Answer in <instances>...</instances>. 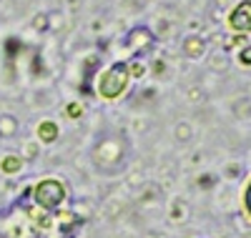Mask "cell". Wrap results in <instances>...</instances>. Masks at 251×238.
Returning a JSON list of instances; mask_svg holds the SVG:
<instances>
[{
	"label": "cell",
	"instance_id": "cell-5",
	"mask_svg": "<svg viewBox=\"0 0 251 238\" xmlns=\"http://www.w3.org/2000/svg\"><path fill=\"white\" fill-rule=\"evenodd\" d=\"M231 25L236 30H251V3H241L234 15H231Z\"/></svg>",
	"mask_w": 251,
	"mask_h": 238
},
{
	"label": "cell",
	"instance_id": "cell-7",
	"mask_svg": "<svg viewBox=\"0 0 251 238\" xmlns=\"http://www.w3.org/2000/svg\"><path fill=\"white\" fill-rule=\"evenodd\" d=\"M20 131V120L10 113H3L0 116V138H15Z\"/></svg>",
	"mask_w": 251,
	"mask_h": 238
},
{
	"label": "cell",
	"instance_id": "cell-3",
	"mask_svg": "<svg viewBox=\"0 0 251 238\" xmlns=\"http://www.w3.org/2000/svg\"><path fill=\"white\" fill-rule=\"evenodd\" d=\"M33 203L43 211H58L63 203H66L68 193H66V186H63L58 178H43L33 186Z\"/></svg>",
	"mask_w": 251,
	"mask_h": 238
},
{
	"label": "cell",
	"instance_id": "cell-11",
	"mask_svg": "<svg viewBox=\"0 0 251 238\" xmlns=\"http://www.w3.org/2000/svg\"><path fill=\"white\" fill-rule=\"evenodd\" d=\"M128 73H131V80L133 78H141L146 73V66H143L141 60H133V63H128Z\"/></svg>",
	"mask_w": 251,
	"mask_h": 238
},
{
	"label": "cell",
	"instance_id": "cell-4",
	"mask_svg": "<svg viewBox=\"0 0 251 238\" xmlns=\"http://www.w3.org/2000/svg\"><path fill=\"white\" fill-rule=\"evenodd\" d=\"M153 33L146 28V25H136L128 30V35H126V48H128L133 55H143V53H149L153 48Z\"/></svg>",
	"mask_w": 251,
	"mask_h": 238
},
{
	"label": "cell",
	"instance_id": "cell-13",
	"mask_svg": "<svg viewBox=\"0 0 251 238\" xmlns=\"http://www.w3.org/2000/svg\"><path fill=\"white\" fill-rule=\"evenodd\" d=\"M244 206H246V213L251 215V183H249V188H246V193H244Z\"/></svg>",
	"mask_w": 251,
	"mask_h": 238
},
{
	"label": "cell",
	"instance_id": "cell-9",
	"mask_svg": "<svg viewBox=\"0 0 251 238\" xmlns=\"http://www.w3.org/2000/svg\"><path fill=\"white\" fill-rule=\"evenodd\" d=\"M181 50H183V55H188V58H199V55L203 53V40H201V38H186L183 46H181Z\"/></svg>",
	"mask_w": 251,
	"mask_h": 238
},
{
	"label": "cell",
	"instance_id": "cell-14",
	"mask_svg": "<svg viewBox=\"0 0 251 238\" xmlns=\"http://www.w3.org/2000/svg\"><path fill=\"white\" fill-rule=\"evenodd\" d=\"M176 136L183 138V136H188V131H186V128H176Z\"/></svg>",
	"mask_w": 251,
	"mask_h": 238
},
{
	"label": "cell",
	"instance_id": "cell-1",
	"mask_svg": "<svg viewBox=\"0 0 251 238\" xmlns=\"http://www.w3.org/2000/svg\"><path fill=\"white\" fill-rule=\"evenodd\" d=\"M128 156H131V143L126 138V133L118 131V128L100 131L88 150L91 166L106 178L121 176L126 166H128Z\"/></svg>",
	"mask_w": 251,
	"mask_h": 238
},
{
	"label": "cell",
	"instance_id": "cell-12",
	"mask_svg": "<svg viewBox=\"0 0 251 238\" xmlns=\"http://www.w3.org/2000/svg\"><path fill=\"white\" fill-rule=\"evenodd\" d=\"M66 113H68V116H71V118H78V116H80V113H83V108H80V105H78V103H71V105H68V108H66Z\"/></svg>",
	"mask_w": 251,
	"mask_h": 238
},
{
	"label": "cell",
	"instance_id": "cell-8",
	"mask_svg": "<svg viewBox=\"0 0 251 238\" xmlns=\"http://www.w3.org/2000/svg\"><path fill=\"white\" fill-rule=\"evenodd\" d=\"M23 156H5L3 161H0V170L5 173V176H13V173H18L20 168H23Z\"/></svg>",
	"mask_w": 251,
	"mask_h": 238
},
{
	"label": "cell",
	"instance_id": "cell-2",
	"mask_svg": "<svg viewBox=\"0 0 251 238\" xmlns=\"http://www.w3.org/2000/svg\"><path fill=\"white\" fill-rule=\"evenodd\" d=\"M131 83V73H128V63L126 60H116L113 66L98 75V83H96V93L103 98V100H116L126 93Z\"/></svg>",
	"mask_w": 251,
	"mask_h": 238
},
{
	"label": "cell",
	"instance_id": "cell-6",
	"mask_svg": "<svg viewBox=\"0 0 251 238\" xmlns=\"http://www.w3.org/2000/svg\"><path fill=\"white\" fill-rule=\"evenodd\" d=\"M58 123L55 120H40L38 125V143H55L58 141Z\"/></svg>",
	"mask_w": 251,
	"mask_h": 238
},
{
	"label": "cell",
	"instance_id": "cell-10",
	"mask_svg": "<svg viewBox=\"0 0 251 238\" xmlns=\"http://www.w3.org/2000/svg\"><path fill=\"white\" fill-rule=\"evenodd\" d=\"M33 28L40 30V33L50 30V15H48V13H38V15L33 18Z\"/></svg>",
	"mask_w": 251,
	"mask_h": 238
}]
</instances>
